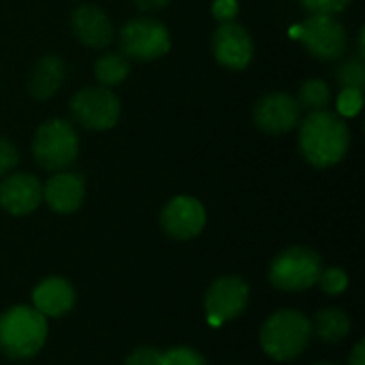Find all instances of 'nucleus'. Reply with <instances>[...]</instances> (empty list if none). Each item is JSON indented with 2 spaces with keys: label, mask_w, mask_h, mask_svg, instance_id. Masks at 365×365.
I'll list each match as a JSON object with an SVG mask.
<instances>
[{
  "label": "nucleus",
  "mask_w": 365,
  "mask_h": 365,
  "mask_svg": "<svg viewBox=\"0 0 365 365\" xmlns=\"http://www.w3.org/2000/svg\"><path fill=\"white\" fill-rule=\"evenodd\" d=\"M299 124V150L312 167L327 169L346 156L351 145V130L342 115L327 109L310 111V115Z\"/></svg>",
  "instance_id": "f257e3e1"
},
{
  "label": "nucleus",
  "mask_w": 365,
  "mask_h": 365,
  "mask_svg": "<svg viewBox=\"0 0 365 365\" xmlns=\"http://www.w3.org/2000/svg\"><path fill=\"white\" fill-rule=\"evenodd\" d=\"M47 340V317L32 306H15L0 317V351L11 359L34 357Z\"/></svg>",
  "instance_id": "f03ea898"
},
{
  "label": "nucleus",
  "mask_w": 365,
  "mask_h": 365,
  "mask_svg": "<svg viewBox=\"0 0 365 365\" xmlns=\"http://www.w3.org/2000/svg\"><path fill=\"white\" fill-rule=\"evenodd\" d=\"M312 336V323L297 310H280L272 314L261 329V346L276 361L299 357Z\"/></svg>",
  "instance_id": "7ed1b4c3"
},
{
  "label": "nucleus",
  "mask_w": 365,
  "mask_h": 365,
  "mask_svg": "<svg viewBox=\"0 0 365 365\" xmlns=\"http://www.w3.org/2000/svg\"><path fill=\"white\" fill-rule=\"evenodd\" d=\"M79 152V137L68 120L53 118L41 124L32 139V156L45 171L68 169Z\"/></svg>",
  "instance_id": "20e7f679"
},
{
  "label": "nucleus",
  "mask_w": 365,
  "mask_h": 365,
  "mask_svg": "<svg viewBox=\"0 0 365 365\" xmlns=\"http://www.w3.org/2000/svg\"><path fill=\"white\" fill-rule=\"evenodd\" d=\"M323 272L321 257L308 246L282 250L269 265V282L280 291H306L319 282Z\"/></svg>",
  "instance_id": "39448f33"
},
{
  "label": "nucleus",
  "mask_w": 365,
  "mask_h": 365,
  "mask_svg": "<svg viewBox=\"0 0 365 365\" xmlns=\"http://www.w3.org/2000/svg\"><path fill=\"white\" fill-rule=\"evenodd\" d=\"M293 36L302 41V45L310 51V56L334 62L346 51V30L344 26L327 13H310V17L295 26Z\"/></svg>",
  "instance_id": "423d86ee"
},
{
  "label": "nucleus",
  "mask_w": 365,
  "mask_h": 365,
  "mask_svg": "<svg viewBox=\"0 0 365 365\" xmlns=\"http://www.w3.org/2000/svg\"><path fill=\"white\" fill-rule=\"evenodd\" d=\"M71 113L88 130H109L120 120V101L109 88L88 86L71 98Z\"/></svg>",
  "instance_id": "0eeeda50"
},
{
  "label": "nucleus",
  "mask_w": 365,
  "mask_h": 365,
  "mask_svg": "<svg viewBox=\"0 0 365 365\" xmlns=\"http://www.w3.org/2000/svg\"><path fill=\"white\" fill-rule=\"evenodd\" d=\"M171 47L169 30L154 17H135L120 30V49L126 58L156 60Z\"/></svg>",
  "instance_id": "6e6552de"
},
{
  "label": "nucleus",
  "mask_w": 365,
  "mask_h": 365,
  "mask_svg": "<svg viewBox=\"0 0 365 365\" xmlns=\"http://www.w3.org/2000/svg\"><path fill=\"white\" fill-rule=\"evenodd\" d=\"M250 289L237 276L218 278L205 293V312L210 325H222L225 321L237 319L248 306Z\"/></svg>",
  "instance_id": "1a4fd4ad"
},
{
  "label": "nucleus",
  "mask_w": 365,
  "mask_h": 365,
  "mask_svg": "<svg viewBox=\"0 0 365 365\" xmlns=\"http://www.w3.org/2000/svg\"><path fill=\"white\" fill-rule=\"evenodd\" d=\"M302 122V107L295 96L287 92H272L257 101L255 124L269 135H284Z\"/></svg>",
  "instance_id": "9d476101"
},
{
  "label": "nucleus",
  "mask_w": 365,
  "mask_h": 365,
  "mask_svg": "<svg viewBox=\"0 0 365 365\" xmlns=\"http://www.w3.org/2000/svg\"><path fill=\"white\" fill-rule=\"evenodd\" d=\"M212 51L216 62L225 68L242 71L250 64L255 56V43L244 26L235 21H225L212 36Z\"/></svg>",
  "instance_id": "9b49d317"
},
{
  "label": "nucleus",
  "mask_w": 365,
  "mask_h": 365,
  "mask_svg": "<svg viewBox=\"0 0 365 365\" xmlns=\"http://www.w3.org/2000/svg\"><path fill=\"white\" fill-rule=\"evenodd\" d=\"M160 227L173 240H192L205 227V210L195 197H175L163 207Z\"/></svg>",
  "instance_id": "f8f14e48"
},
{
  "label": "nucleus",
  "mask_w": 365,
  "mask_h": 365,
  "mask_svg": "<svg viewBox=\"0 0 365 365\" xmlns=\"http://www.w3.org/2000/svg\"><path fill=\"white\" fill-rule=\"evenodd\" d=\"M43 201V186L30 173H11L0 184V205L13 216L34 212Z\"/></svg>",
  "instance_id": "ddd939ff"
},
{
  "label": "nucleus",
  "mask_w": 365,
  "mask_h": 365,
  "mask_svg": "<svg viewBox=\"0 0 365 365\" xmlns=\"http://www.w3.org/2000/svg\"><path fill=\"white\" fill-rule=\"evenodd\" d=\"M71 28L79 43L92 49H103L113 38V26L109 15L94 4H81L71 15Z\"/></svg>",
  "instance_id": "4468645a"
},
{
  "label": "nucleus",
  "mask_w": 365,
  "mask_h": 365,
  "mask_svg": "<svg viewBox=\"0 0 365 365\" xmlns=\"http://www.w3.org/2000/svg\"><path fill=\"white\" fill-rule=\"evenodd\" d=\"M86 195V180L75 171H56L43 186L45 203L58 214H71L79 210Z\"/></svg>",
  "instance_id": "2eb2a0df"
},
{
  "label": "nucleus",
  "mask_w": 365,
  "mask_h": 365,
  "mask_svg": "<svg viewBox=\"0 0 365 365\" xmlns=\"http://www.w3.org/2000/svg\"><path fill=\"white\" fill-rule=\"evenodd\" d=\"M75 306V291L73 287L58 276L45 278L32 291V308L38 310L43 317H62Z\"/></svg>",
  "instance_id": "dca6fc26"
},
{
  "label": "nucleus",
  "mask_w": 365,
  "mask_h": 365,
  "mask_svg": "<svg viewBox=\"0 0 365 365\" xmlns=\"http://www.w3.org/2000/svg\"><path fill=\"white\" fill-rule=\"evenodd\" d=\"M64 77H66L64 60L58 56H43L41 60H36V64L30 71L28 92L36 101H47L62 88Z\"/></svg>",
  "instance_id": "f3484780"
},
{
  "label": "nucleus",
  "mask_w": 365,
  "mask_h": 365,
  "mask_svg": "<svg viewBox=\"0 0 365 365\" xmlns=\"http://www.w3.org/2000/svg\"><path fill=\"white\" fill-rule=\"evenodd\" d=\"M351 331V321L349 317L338 310V308H327L321 310L314 319V334L323 340V342H340L349 336Z\"/></svg>",
  "instance_id": "a211bd4d"
},
{
  "label": "nucleus",
  "mask_w": 365,
  "mask_h": 365,
  "mask_svg": "<svg viewBox=\"0 0 365 365\" xmlns=\"http://www.w3.org/2000/svg\"><path fill=\"white\" fill-rule=\"evenodd\" d=\"M128 60L124 53H118V51H107L103 53L96 64H94V75H96V81L103 86V88H111V86H118L122 83L126 77H128Z\"/></svg>",
  "instance_id": "6ab92c4d"
},
{
  "label": "nucleus",
  "mask_w": 365,
  "mask_h": 365,
  "mask_svg": "<svg viewBox=\"0 0 365 365\" xmlns=\"http://www.w3.org/2000/svg\"><path fill=\"white\" fill-rule=\"evenodd\" d=\"M302 109L308 111H323L331 103V90L323 79H308L299 88V98H297Z\"/></svg>",
  "instance_id": "aec40b11"
},
{
  "label": "nucleus",
  "mask_w": 365,
  "mask_h": 365,
  "mask_svg": "<svg viewBox=\"0 0 365 365\" xmlns=\"http://www.w3.org/2000/svg\"><path fill=\"white\" fill-rule=\"evenodd\" d=\"M336 79L342 90H359L364 92L365 88V64L359 58H349L338 66Z\"/></svg>",
  "instance_id": "412c9836"
},
{
  "label": "nucleus",
  "mask_w": 365,
  "mask_h": 365,
  "mask_svg": "<svg viewBox=\"0 0 365 365\" xmlns=\"http://www.w3.org/2000/svg\"><path fill=\"white\" fill-rule=\"evenodd\" d=\"M317 284H321V289H323L327 295H340V293H344L346 287H349V276H346V272L340 269V267H329V269H323V272H321Z\"/></svg>",
  "instance_id": "4be33fe9"
},
{
  "label": "nucleus",
  "mask_w": 365,
  "mask_h": 365,
  "mask_svg": "<svg viewBox=\"0 0 365 365\" xmlns=\"http://www.w3.org/2000/svg\"><path fill=\"white\" fill-rule=\"evenodd\" d=\"M160 365H207L205 359L192 351V349H186V346H178V349H171L167 353H160Z\"/></svg>",
  "instance_id": "5701e85b"
},
{
  "label": "nucleus",
  "mask_w": 365,
  "mask_h": 365,
  "mask_svg": "<svg viewBox=\"0 0 365 365\" xmlns=\"http://www.w3.org/2000/svg\"><path fill=\"white\" fill-rule=\"evenodd\" d=\"M302 6L310 13H327V15H336L340 11H344L353 0H299Z\"/></svg>",
  "instance_id": "b1692460"
},
{
  "label": "nucleus",
  "mask_w": 365,
  "mask_h": 365,
  "mask_svg": "<svg viewBox=\"0 0 365 365\" xmlns=\"http://www.w3.org/2000/svg\"><path fill=\"white\" fill-rule=\"evenodd\" d=\"M361 103H364V92H359V90H342L340 98H338V111L342 115L351 118L361 109Z\"/></svg>",
  "instance_id": "393cba45"
},
{
  "label": "nucleus",
  "mask_w": 365,
  "mask_h": 365,
  "mask_svg": "<svg viewBox=\"0 0 365 365\" xmlns=\"http://www.w3.org/2000/svg\"><path fill=\"white\" fill-rule=\"evenodd\" d=\"M17 163H19L17 148L9 139L0 137V175H6L9 171H13L17 167Z\"/></svg>",
  "instance_id": "a878e982"
},
{
  "label": "nucleus",
  "mask_w": 365,
  "mask_h": 365,
  "mask_svg": "<svg viewBox=\"0 0 365 365\" xmlns=\"http://www.w3.org/2000/svg\"><path fill=\"white\" fill-rule=\"evenodd\" d=\"M124 365H160V353L156 349H135Z\"/></svg>",
  "instance_id": "bb28decb"
},
{
  "label": "nucleus",
  "mask_w": 365,
  "mask_h": 365,
  "mask_svg": "<svg viewBox=\"0 0 365 365\" xmlns=\"http://www.w3.org/2000/svg\"><path fill=\"white\" fill-rule=\"evenodd\" d=\"M212 13L218 21H233V17L237 15V2L235 0H216L212 6Z\"/></svg>",
  "instance_id": "cd10ccee"
},
{
  "label": "nucleus",
  "mask_w": 365,
  "mask_h": 365,
  "mask_svg": "<svg viewBox=\"0 0 365 365\" xmlns=\"http://www.w3.org/2000/svg\"><path fill=\"white\" fill-rule=\"evenodd\" d=\"M133 4L143 13H154V11L165 9L169 4V0H133Z\"/></svg>",
  "instance_id": "c85d7f7f"
},
{
  "label": "nucleus",
  "mask_w": 365,
  "mask_h": 365,
  "mask_svg": "<svg viewBox=\"0 0 365 365\" xmlns=\"http://www.w3.org/2000/svg\"><path fill=\"white\" fill-rule=\"evenodd\" d=\"M349 365H365V342H359L353 349V353L349 357Z\"/></svg>",
  "instance_id": "c756f323"
},
{
  "label": "nucleus",
  "mask_w": 365,
  "mask_h": 365,
  "mask_svg": "<svg viewBox=\"0 0 365 365\" xmlns=\"http://www.w3.org/2000/svg\"><path fill=\"white\" fill-rule=\"evenodd\" d=\"M357 58L364 60L365 58V30H359V36H357Z\"/></svg>",
  "instance_id": "7c9ffc66"
},
{
  "label": "nucleus",
  "mask_w": 365,
  "mask_h": 365,
  "mask_svg": "<svg viewBox=\"0 0 365 365\" xmlns=\"http://www.w3.org/2000/svg\"><path fill=\"white\" fill-rule=\"evenodd\" d=\"M317 365H336V364H317Z\"/></svg>",
  "instance_id": "2f4dec72"
}]
</instances>
